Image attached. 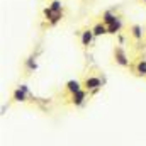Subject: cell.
<instances>
[{
	"label": "cell",
	"instance_id": "6da1fadb",
	"mask_svg": "<svg viewBox=\"0 0 146 146\" xmlns=\"http://www.w3.org/2000/svg\"><path fill=\"white\" fill-rule=\"evenodd\" d=\"M114 60H115V63H117L119 66H122V68H127V66L131 65L124 46H115V48H114Z\"/></svg>",
	"mask_w": 146,
	"mask_h": 146
},
{
	"label": "cell",
	"instance_id": "7a4b0ae2",
	"mask_svg": "<svg viewBox=\"0 0 146 146\" xmlns=\"http://www.w3.org/2000/svg\"><path fill=\"white\" fill-rule=\"evenodd\" d=\"M42 15L46 17V21H48L49 26H56V24L63 19V12H54L51 7H46V9L42 10Z\"/></svg>",
	"mask_w": 146,
	"mask_h": 146
},
{
	"label": "cell",
	"instance_id": "3957f363",
	"mask_svg": "<svg viewBox=\"0 0 146 146\" xmlns=\"http://www.w3.org/2000/svg\"><path fill=\"white\" fill-rule=\"evenodd\" d=\"M102 85H104V82H102V78H99V76H87V78L83 80V88H85L87 92L99 90V88H102Z\"/></svg>",
	"mask_w": 146,
	"mask_h": 146
},
{
	"label": "cell",
	"instance_id": "277c9868",
	"mask_svg": "<svg viewBox=\"0 0 146 146\" xmlns=\"http://www.w3.org/2000/svg\"><path fill=\"white\" fill-rule=\"evenodd\" d=\"M85 100H87V90H85V88H82L80 92L73 94L72 97H70V102H72L75 107H80V106H83V104H85Z\"/></svg>",
	"mask_w": 146,
	"mask_h": 146
},
{
	"label": "cell",
	"instance_id": "5b68a950",
	"mask_svg": "<svg viewBox=\"0 0 146 146\" xmlns=\"http://www.w3.org/2000/svg\"><path fill=\"white\" fill-rule=\"evenodd\" d=\"M94 37H95V34H94L92 29H85V31H82V34H80L82 46H83V48H88V46L94 42Z\"/></svg>",
	"mask_w": 146,
	"mask_h": 146
},
{
	"label": "cell",
	"instance_id": "8992f818",
	"mask_svg": "<svg viewBox=\"0 0 146 146\" xmlns=\"http://www.w3.org/2000/svg\"><path fill=\"white\" fill-rule=\"evenodd\" d=\"M29 97H31V95H29L27 92H24L21 87H17V88L14 90V94H12V100H14V102H21V104H22V102H27Z\"/></svg>",
	"mask_w": 146,
	"mask_h": 146
},
{
	"label": "cell",
	"instance_id": "52a82bcc",
	"mask_svg": "<svg viewBox=\"0 0 146 146\" xmlns=\"http://www.w3.org/2000/svg\"><path fill=\"white\" fill-rule=\"evenodd\" d=\"M65 88H66V92L70 95H73V94H76V92H80L83 88V83H80L78 80H68L66 85H65Z\"/></svg>",
	"mask_w": 146,
	"mask_h": 146
},
{
	"label": "cell",
	"instance_id": "ba28073f",
	"mask_svg": "<svg viewBox=\"0 0 146 146\" xmlns=\"http://www.w3.org/2000/svg\"><path fill=\"white\" fill-rule=\"evenodd\" d=\"M122 26H124V22H122V19H117L115 22H112L110 26H107V34H114V36H117V34L121 33V29H122Z\"/></svg>",
	"mask_w": 146,
	"mask_h": 146
},
{
	"label": "cell",
	"instance_id": "9c48e42d",
	"mask_svg": "<svg viewBox=\"0 0 146 146\" xmlns=\"http://www.w3.org/2000/svg\"><path fill=\"white\" fill-rule=\"evenodd\" d=\"M117 19H121V17H119L117 14H114L112 10H106V12L102 14V22H104L106 26H110V24H112V22H115Z\"/></svg>",
	"mask_w": 146,
	"mask_h": 146
},
{
	"label": "cell",
	"instance_id": "30bf717a",
	"mask_svg": "<svg viewBox=\"0 0 146 146\" xmlns=\"http://www.w3.org/2000/svg\"><path fill=\"white\" fill-rule=\"evenodd\" d=\"M129 33H131V36L134 37L136 41H141L143 39V27L139 24H133L131 29H129Z\"/></svg>",
	"mask_w": 146,
	"mask_h": 146
},
{
	"label": "cell",
	"instance_id": "8fae6325",
	"mask_svg": "<svg viewBox=\"0 0 146 146\" xmlns=\"http://www.w3.org/2000/svg\"><path fill=\"white\" fill-rule=\"evenodd\" d=\"M92 31H94V34H95V37L99 36H104V34H107V26L100 21V22H97L94 27H92Z\"/></svg>",
	"mask_w": 146,
	"mask_h": 146
},
{
	"label": "cell",
	"instance_id": "7c38bea8",
	"mask_svg": "<svg viewBox=\"0 0 146 146\" xmlns=\"http://www.w3.org/2000/svg\"><path fill=\"white\" fill-rule=\"evenodd\" d=\"M26 70H27V72H34V70H37L36 54H31V56L26 60Z\"/></svg>",
	"mask_w": 146,
	"mask_h": 146
},
{
	"label": "cell",
	"instance_id": "4fadbf2b",
	"mask_svg": "<svg viewBox=\"0 0 146 146\" xmlns=\"http://www.w3.org/2000/svg\"><path fill=\"white\" fill-rule=\"evenodd\" d=\"M136 75L146 76V60H139V61L136 63Z\"/></svg>",
	"mask_w": 146,
	"mask_h": 146
},
{
	"label": "cell",
	"instance_id": "5bb4252c",
	"mask_svg": "<svg viewBox=\"0 0 146 146\" xmlns=\"http://www.w3.org/2000/svg\"><path fill=\"white\" fill-rule=\"evenodd\" d=\"M49 7H51L54 12H63V3H61V0H53V2L49 3Z\"/></svg>",
	"mask_w": 146,
	"mask_h": 146
},
{
	"label": "cell",
	"instance_id": "9a60e30c",
	"mask_svg": "<svg viewBox=\"0 0 146 146\" xmlns=\"http://www.w3.org/2000/svg\"><path fill=\"white\" fill-rule=\"evenodd\" d=\"M117 41H119V46H122L126 42V37L122 36V34H117Z\"/></svg>",
	"mask_w": 146,
	"mask_h": 146
},
{
	"label": "cell",
	"instance_id": "2e32d148",
	"mask_svg": "<svg viewBox=\"0 0 146 146\" xmlns=\"http://www.w3.org/2000/svg\"><path fill=\"white\" fill-rule=\"evenodd\" d=\"M143 2H146V0H143Z\"/></svg>",
	"mask_w": 146,
	"mask_h": 146
}]
</instances>
